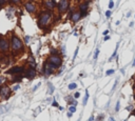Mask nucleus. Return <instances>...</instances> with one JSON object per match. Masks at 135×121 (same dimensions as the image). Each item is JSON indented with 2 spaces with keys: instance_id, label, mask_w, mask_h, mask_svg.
I'll use <instances>...</instances> for the list:
<instances>
[{
  "instance_id": "f257e3e1",
  "label": "nucleus",
  "mask_w": 135,
  "mask_h": 121,
  "mask_svg": "<svg viewBox=\"0 0 135 121\" xmlns=\"http://www.w3.org/2000/svg\"><path fill=\"white\" fill-rule=\"evenodd\" d=\"M11 48L14 53H18V52H22L23 51V42L21 41L19 37H17L16 35H12L11 37Z\"/></svg>"
},
{
  "instance_id": "f03ea898",
  "label": "nucleus",
  "mask_w": 135,
  "mask_h": 121,
  "mask_svg": "<svg viewBox=\"0 0 135 121\" xmlns=\"http://www.w3.org/2000/svg\"><path fill=\"white\" fill-rule=\"evenodd\" d=\"M53 17V14H52L51 11H44V12H41L39 15V20H38V24H39L40 28H43V26L48 25L50 20Z\"/></svg>"
},
{
  "instance_id": "7ed1b4c3",
  "label": "nucleus",
  "mask_w": 135,
  "mask_h": 121,
  "mask_svg": "<svg viewBox=\"0 0 135 121\" xmlns=\"http://www.w3.org/2000/svg\"><path fill=\"white\" fill-rule=\"evenodd\" d=\"M10 48H11V43L8 42V40L3 37H0V52L8 53Z\"/></svg>"
},
{
  "instance_id": "20e7f679",
  "label": "nucleus",
  "mask_w": 135,
  "mask_h": 121,
  "mask_svg": "<svg viewBox=\"0 0 135 121\" xmlns=\"http://www.w3.org/2000/svg\"><path fill=\"white\" fill-rule=\"evenodd\" d=\"M49 63H51V64H53V65H55V66H60L61 65V63H62V60H61V58L59 57V55L58 56H50L49 57Z\"/></svg>"
},
{
  "instance_id": "39448f33",
  "label": "nucleus",
  "mask_w": 135,
  "mask_h": 121,
  "mask_svg": "<svg viewBox=\"0 0 135 121\" xmlns=\"http://www.w3.org/2000/svg\"><path fill=\"white\" fill-rule=\"evenodd\" d=\"M57 69V66H55V65H53V64H51V63H46L44 64V68H43V71H44V75L46 76H50L51 74H53V71L54 69Z\"/></svg>"
},
{
  "instance_id": "423d86ee",
  "label": "nucleus",
  "mask_w": 135,
  "mask_h": 121,
  "mask_svg": "<svg viewBox=\"0 0 135 121\" xmlns=\"http://www.w3.org/2000/svg\"><path fill=\"white\" fill-rule=\"evenodd\" d=\"M10 95H11V89H10V87H8V85L1 86V89H0V96H1L2 98H4V99H8Z\"/></svg>"
},
{
  "instance_id": "0eeeda50",
  "label": "nucleus",
  "mask_w": 135,
  "mask_h": 121,
  "mask_svg": "<svg viewBox=\"0 0 135 121\" xmlns=\"http://www.w3.org/2000/svg\"><path fill=\"white\" fill-rule=\"evenodd\" d=\"M57 6H58V10H59L60 13L64 12V11H67L68 8H69V1H67V0H61V1H59L57 3Z\"/></svg>"
},
{
  "instance_id": "6e6552de",
  "label": "nucleus",
  "mask_w": 135,
  "mask_h": 121,
  "mask_svg": "<svg viewBox=\"0 0 135 121\" xmlns=\"http://www.w3.org/2000/svg\"><path fill=\"white\" fill-rule=\"evenodd\" d=\"M24 8H25V10L28 11L29 13H31V14L35 13V11H36V5L33 3V2H25Z\"/></svg>"
},
{
  "instance_id": "1a4fd4ad",
  "label": "nucleus",
  "mask_w": 135,
  "mask_h": 121,
  "mask_svg": "<svg viewBox=\"0 0 135 121\" xmlns=\"http://www.w3.org/2000/svg\"><path fill=\"white\" fill-rule=\"evenodd\" d=\"M24 71V69L22 68V66H14V68L10 69L8 72H6V74H11V75H13V74H19V73H22V72Z\"/></svg>"
},
{
  "instance_id": "9d476101",
  "label": "nucleus",
  "mask_w": 135,
  "mask_h": 121,
  "mask_svg": "<svg viewBox=\"0 0 135 121\" xmlns=\"http://www.w3.org/2000/svg\"><path fill=\"white\" fill-rule=\"evenodd\" d=\"M90 2H84V3L80 4V15H81V18L84 17L87 15V10H88V6H89Z\"/></svg>"
},
{
  "instance_id": "9b49d317",
  "label": "nucleus",
  "mask_w": 135,
  "mask_h": 121,
  "mask_svg": "<svg viewBox=\"0 0 135 121\" xmlns=\"http://www.w3.org/2000/svg\"><path fill=\"white\" fill-rule=\"evenodd\" d=\"M25 76L29 78V79H33V78H35V76H36V71H35V69L30 68V69H28V71H26Z\"/></svg>"
},
{
  "instance_id": "f8f14e48",
  "label": "nucleus",
  "mask_w": 135,
  "mask_h": 121,
  "mask_svg": "<svg viewBox=\"0 0 135 121\" xmlns=\"http://www.w3.org/2000/svg\"><path fill=\"white\" fill-rule=\"evenodd\" d=\"M80 18H81L80 12H75V13H73V14H72V16H71V19H72V21H73L74 23H76V22L79 21Z\"/></svg>"
},
{
  "instance_id": "ddd939ff",
  "label": "nucleus",
  "mask_w": 135,
  "mask_h": 121,
  "mask_svg": "<svg viewBox=\"0 0 135 121\" xmlns=\"http://www.w3.org/2000/svg\"><path fill=\"white\" fill-rule=\"evenodd\" d=\"M44 5L48 8V11H52L53 8H55L56 6V2L55 1H46L44 2Z\"/></svg>"
},
{
  "instance_id": "4468645a",
  "label": "nucleus",
  "mask_w": 135,
  "mask_h": 121,
  "mask_svg": "<svg viewBox=\"0 0 135 121\" xmlns=\"http://www.w3.org/2000/svg\"><path fill=\"white\" fill-rule=\"evenodd\" d=\"M76 87H77V84H76L75 82H73V83H71V84L68 85V89H69L70 91H73V89H75Z\"/></svg>"
},
{
  "instance_id": "2eb2a0df",
  "label": "nucleus",
  "mask_w": 135,
  "mask_h": 121,
  "mask_svg": "<svg viewBox=\"0 0 135 121\" xmlns=\"http://www.w3.org/2000/svg\"><path fill=\"white\" fill-rule=\"evenodd\" d=\"M88 99H89V92H88V89H85V97L84 99V105H87V102H88Z\"/></svg>"
},
{
  "instance_id": "dca6fc26",
  "label": "nucleus",
  "mask_w": 135,
  "mask_h": 121,
  "mask_svg": "<svg viewBox=\"0 0 135 121\" xmlns=\"http://www.w3.org/2000/svg\"><path fill=\"white\" fill-rule=\"evenodd\" d=\"M51 54H52V56H58L59 52H58L56 48H52V50H51Z\"/></svg>"
},
{
  "instance_id": "f3484780",
  "label": "nucleus",
  "mask_w": 135,
  "mask_h": 121,
  "mask_svg": "<svg viewBox=\"0 0 135 121\" xmlns=\"http://www.w3.org/2000/svg\"><path fill=\"white\" fill-rule=\"evenodd\" d=\"M54 92V86L52 83H49V94H53Z\"/></svg>"
},
{
  "instance_id": "a211bd4d",
  "label": "nucleus",
  "mask_w": 135,
  "mask_h": 121,
  "mask_svg": "<svg viewBox=\"0 0 135 121\" xmlns=\"http://www.w3.org/2000/svg\"><path fill=\"white\" fill-rule=\"evenodd\" d=\"M69 112H70V113H72V114L75 113V112H76V106H73V105H71V106L69 107Z\"/></svg>"
},
{
  "instance_id": "6ab92c4d",
  "label": "nucleus",
  "mask_w": 135,
  "mask_h": 121,
  "mask_svg": "<svg viewBox=\"0 0 135 121\" xmlns=\"http://www.w3.org/2000/svg\"><path fill=\"white\" fill-rule=\"evenodd\" d=\"M98 55H99V50H95V53H94V61H96V59H97Z\"/></svg>"
},
{
  "instance_id": "aec40b11",
  "label": "nucleus",
  "mask_w": 135,
  "mask_h": 121,
  "mask_svg": "<svg viewBox=\"0 0 135 121\" xmlns=\"http://www.w3.org/2000/svg\"><path fill=\"white\" fill-rule=\"evenodd\" d=\"M114 73H115V71H114V69H109V71L105 72V75H107V76H110V75H113Z\"/></svg>"
},
{
  "instance_id": "412c9836",
  "label": "nucleus",
  "mask_w": 135,
  "mask_h": 121,
  "mask_svg": "<svg viewBox=\"0 0 135 121\" xmlns=\"http://www.w3.org/2000/svg\"><path fill=\"white\" fill-rule=\"evenodd\" d=\"M119 109H120V101H117V103H116V106H115V112H118Z\"/></svg>"
},
{
  "instance_id": "4be33fe9",
  "label": "nucleus",
  "mask_w": 135,
  "mask_h": 121,
  "mask_svg": "<svg viewBox=\"0 0 135 121\" xmlns=\"http://www.w3.org/2000/svg\"><path fill=\"white\" fill-rule=\"evenodd\" d=\"M118 46H119V42H118L117 44H116V48H115V51H114L113 55H112V58H113V57H115V56H116V53H117V51H118Z\"/></svg>"
},
{
  "instance_id": "5701e85b",
  "label": "nucleus",
  "mask_w": 135,
  "mask_h": 121,
  "mask_svg": "<svg viewBox=\"0 0 135 121\" xmlns=\"http://www.w3.org/2000/svg\"><path fill=\"white\" fill-rule=\"evenodd\" d=\"M78 51H79V48H76V51H75V53H74L73 61H75V59H76V56H77V54H78Z\"/></svg>"
},
{
  "instance_id": "b1692460",
  "label": "nucleus",
  "mask_w": 135,
  "mask_h": 121,
  "mask_svg": "<svg viewBox=\"0 0 135 121\" xmlns=\"http://www.w3.org/2000/svg\"><path fill=\"white\" fill-rule=\"evenodd\" d=\"M111 15H112V12L110 10L105 12V17H107V18H110V17H111Z\"/></svg>"
},
{
  "instance_id": "393cba45",
  "label": "nucleus",
  "mask_w": 135,
  "mask_h": 121,
  "mask_svg": "<svg viewBox=\"0 0 135 121\" xmlns=\"http://www.w3.org/2000/svg\"><path fill=\"white\" fill-rule=\"evenodd\" d=\"M113 6H114V2L111 0V1L109 2V8H110V11H111V8H113Z\"/></svg>"
},
{
  "instance_id": "a878e982",
  "label": "nucleus",
  "mask_w": 135,
  "mask_h": 121,
  "mask_svg": "<svg viewBox=\"0 0 135 121\" xmlns=\"http://www.w3.org/2000/svg\"><path fill=\"white\" fill-rule=\"evenodd\" d=\"M70 103H71V105H73V106H76V105H77V101H76V100H71Z\"/></svg>"
},
{
  "instance_id": "bb28decb",
  "label": "nucleus",
  "mask_w": 135,
  "mask_h": 121,
  "mask_svg": "<svg viewBox=\"0 0 135 121\" xmlns=\"http://www.w3.org/2000/svg\"><path fill=\"white\" fill-rule=\"evenodd\" d=\"M21 79H22V76L21 77H15L14 79H13V81H20Z\"/></svg>"
},
{
  "instance_id": "cd10ccee",
  "label": "nucleus",
  "mask_w": 135,
  "mask_h": 121,
  "mask_svg": "<svg viewBox=\"0 0 135 121\" xmlns=\"http://www.w3.org/2000/svg\"><path fill=\"white\" fill-rule=\"evenodd\" d=\"M4 81H5V78L2 77V76H0V84H2Z\"/></svg>"
},
{
  "instance_id": "c85d7f7f",
  "label": "nucleus",
  "mask_w": 135,
  "mask_h": 121,
  "mask_svg": "<svg viewBox=\"0 0 135 121\" xmlns=\"http://www.w3.org/2000/svg\"><path fill=\"white\" fill-rule=\"evenodd\" d=\"M79 97H80V94L78 93V92L74 94V98H75V99H77V98H79Z\"/></svg>"
},
{
  "instance_id": "c756f323",
  "label": "nucleus",
  "mask_w": 135,
  "mask_h": 121,
  "mask_svg": "<svg viewBox=\"0 0 135 121\" xmlns=\"http://www.w3.org/2000/svg\"><path fill=\"white\" fill-rule=\"evenodd\" d=\"M108 34H109V31H108V30H105V32H103V33H102V35H103V36H105H105H108Z\"/></svg>"
},
{
  "instance_id": "7c9ffc66",
  "label": "nucleus",
  "mask_w": 135,
  "mask_h": 121,
  "mask_svg": "<svg viewBox=\"0 0 135 121\" xmlns=\"http://www.w3.org/2000/svg\"><path fill=\"white\" fill-rule=\"evenodd\" d=\"M117 83H118V79H116V80H115V84H114L113 89H113V91H114V89H115V87H116V85H117Z\"/></svg>"
},
{
  "instance_id": "2f4dec72",
  "label": "nucleus",
  "mask_w": 135,
  "mask_h": 121,
  "mask_svg": "<svg viewBox=\"0 0 135 121\" xmlns=\"http://www.w3.org/2000/svg\"><path fill=\"white\" fill-rule=\"evenodd\" d=\"M24 40H25V43H29V41H30V37H29V36H26Z\"/></svg>"
},
{
  "instance_id": "473e14b6",
  "label": "nucleus",
  "mask_w": 135,
  "mask_h": 121,
  "mask_svg": "<svg viewBox=\"0 0 135 121\" xmlns=\"http://www.w3.org/2000/svg\"><path fill=\"white\" fill-rule=\"evenodd\" d=\"M19 87H20V85H19V84H18V85L14 86V89H13V91H17V89H19Z\"/></svg>"
},
{
  "instance_id": "72a5a7b5",
  "label": "nucleus",
  "mask_w": 135,
  "mask_h": 121,
  "mask_svg": "<svg viewBox=\"0 0 135 121\" xmlns=\"http://www.w3.org/2000/svg\"><path fill=\"white\" fill-rule=\"evenodd\" d=\"M40 84H41V83H38V84H37V85H36V86H35V87H34V89H33V91H36V89H38V87H39V86H40Z\"/></svg>"
},
{
  "instance_id": "f704fd0d",
  "label": "nucleus",
  "mask_w": 135,
  "mask_h": 121,
  "mask_svg": "<svg viewBox=\"0 0 135 121\" xmlns=\"http://www.w3.org/2000/svg\"><path fill=\"white\" fill-rule=\"evenodd\" d=\"M52 105H53V106H58V103L56 101H54L53 103H52Z\"/></svg>"
},
{
  "instance_id": "c9c22d12",
  "label": "nucleus",
  "mask_w": 135,
  "mask_h": 121,
  "mask_svg": "<svg viewBox=\"0 0 135 121\" xmlns=\"http://www.w3.org/2000/svg\"><path fill=\"white\" fill-rule=\"evenodd\" d=\"M67 115H68V117H69V118H71V117H72V113H70V112H68Z\"/></svg>"
},
{
  "instance_id": "e433bc0d",
  "label": "nucleus",
  "mask_w": 135,
  "mask_h": 121,
  "mask_svg": "<svg viewBox=\"0 0 135 121\" xmlns=\"http://www.w3.org/2000/svg\"><path fill=\"white\" fill-rule=\"evenodd\" d=\"M89 121H94V116L92 115L91 117H90V119H89Z\"/></svg>"
},
{
  "instance_id": "4c0bfd02",
  "label": "nucleus",
  "mask_w": 135,
  "mask_h": 121,
  "mask_svg": "<svg viewBox=\"0 0 135 121\" xmlns=\"http://www.w3.org/2000/svg\"><path fill=\"white\" fill-rule=\"evenodd\" d=\"M110 39V36H105V41H107V40H109Z\"/></svg>"
},
{
  "instance_id": "58836bf2",
  "label": "nucleus",
  "mask_w": 135,
  "mask_h": 121,
  "mask_svg": "<svg viewBox=\"0 0 135 121\" xmlns=\"http://www.w3.org/2000/svg\"><path fill=\"white\" fill-rule=\"evenodd\" d=\"M109 121H115V119H114L113 117H110V119H109Z\"/></svg>"
},
{
  "instance_id": "ea45409f",
  "label": "nucleus",
  "mask_w": 135,
  "mask_h": 121,
  "mask_svg": "<svg viewBox=\"0 0 135 121\" xmlns=\"http://www.w3.org/2000/svg\"><path fill=\"white\" fill-rule=\"evenodd\" d=\"M133 24H134V22H131V23H130V28H132V26H133Z\"/></svg>"
},
{
  "instance_id": "a19ab883",
  "label": "nucleus",
  "mask_w": 135,
  "mask_h": 121,
  "mask_svg": "<svg viewBox=\"0 0 135 121\" xmlns=\"http://www.w3.org/2000/svg\"><path fill=\"white\" fill-rule=\"evenodd\" d=\"M64 50H66V48H64V46H62V53H63V54H64V52H66Z\"/></svg>"
}]
</instances>
